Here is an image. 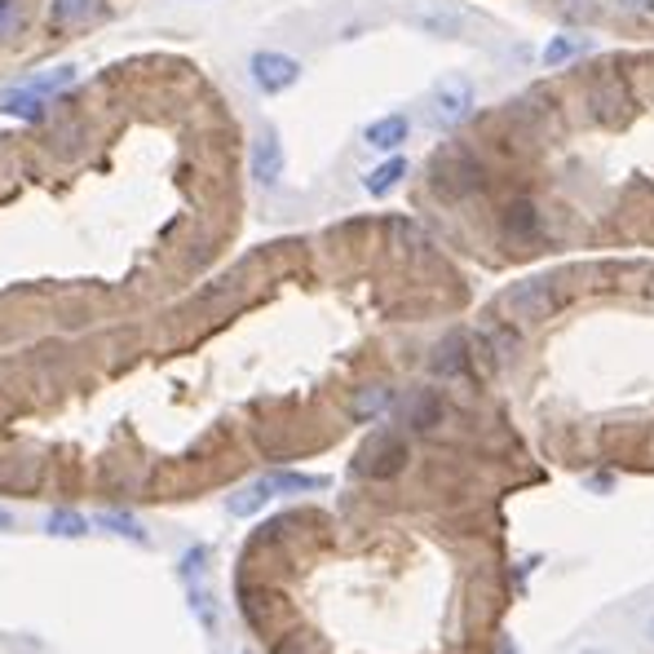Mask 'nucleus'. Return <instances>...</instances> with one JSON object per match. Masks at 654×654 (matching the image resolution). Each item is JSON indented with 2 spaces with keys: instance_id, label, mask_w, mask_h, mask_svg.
<instances>
[{
  "instance_id": "f257e3e1",
  "label": "nucleus",
  "mask_w": 654,
  "mask_h": 654,
  "mask_svg": "<svg viewBox=\"0 0 654 654\" xmlns=\"http://www.w3.org/2000/svg\"><path fill=\"white\" fill-rule=\"evenodd\" d=\"M72 85H76V67H53V72H45L36 80H23V85L0 93V115H14V120H32L36 124V120H45L49 102L62 89H72Z\"/></svg>"
},
{
  "instance_id": "f03ea898",
  "label": "nucleus",
  "mask_w": 654,
  "mask_h": 654,
  "mask_svg": "<svg viewBox=\"0 0 654 654\" xmlns=\"http://www.w3.org/2000/svg\"><path fill=\"white\" fill-rule=\"evenodd\" d=\"M562 305V288L553 275H536V279H521L504 292V310L521 323H536V318H549L553 310Z\"/></svg>"
},
{
  "instance_id": "7ed1b4c3",
  "label": "nucleus",
  "mask_w": 654,
  "mask_h": 654,
  "mask_svg": "<svg viewBox=\"0 0 654 654\" xmlns=\"http://www.w3.org/2000/svg\"><path fill=\"white\" fill-rule=\"evenodd\" d=\"M487 186V168L465 155V151H447L433 160V190L447 194V200H465V194L482 190Z\"/></svg>"
},
{
  "instance_id": "20e7f679",
  "label": "nucleus",
  "mask_w": 654,
  "mask_h": 654,
  "mask_svg": "<svg viewBox=\"0 0 654 654\" xmlns=\"http://www.w3.org/2000/svg\"><path fill=\"white\" fill-rule=\"evenodd\" d=\"M407 442L403 438H394V433H380V438H372L359 455H354V474L359 478H372V482H385V478H399L403 469H407Z\"/></svg>"
},
{
  "instance_id": "39448f33",
  "label": "nucleus",
  "mask_w": 654,
  "mask_h": 654,
  "mask_svg": "<svg viewBox=\"0 0 654 654\" xmlns=\"http://www.w3.org/2000/svg\"><path fill=\"white\" fill-rule=\"evenodd\" d=\"M469 111H474V85L461 80V76L442 80V85L433 89V98H429V124H433V128H455V124H465Z\"/></svg>"
},
{
  "instance_id": "423d86ee",
  "label": "nucleus",
  "mask_w": 654,
  "mask_h": 654,
  "mask_svg": "<svg viewBox=\"0 0 654 654\" xmlns=\"http://www.w3.org/2000/svg\"><path fill=\"white\" fill-rule=\"evenodd\" d=\"M248 72H252V85L261 93H284L301 80V62L288 58V53H275V49H261V53H252Z\"/></svg>"
},
{
  "instance_id": "0eeeda50",
  "label": "nucleus",
  "mask_w": 654,
  "mask_h": 654,
  "mask_svg": "<svg viewBox=\"0 0 654 654\" xmlns=\"http://www.w3.org/2000/svg\"><path fill=\"white\" fill-rule=\"evenodd\" d=\"M588 106H593V120H602V124H624L628 111H632L628 85H624L615 72L598 76L593 85H588Z\"/></svg>"
},
{
  "instance_id": "6e6552de",
  "label": "nucleus",
  "mask_w": 654,
  "mask_h": 654,
  "mask_svg": "<svg viewBox=\"0 0 654 654\" xmlns=\"http://www.w3.org/2000/svg\"><path fill=\"white\" fill-rule=\"evenodd\" d=\"M248 168H252V181H256V186H279V177H284V142H279V134H275L271 124L252 138Z\"/></svg>"
},
{
  "instance_id": "1a4fd4ad",
  "label": "nucleus",
  "mask_w": 654,
  "mask_h": 654,
  "mask_svg": "<svg viewBox=\"0 0 654 654\" xmlns=\"http://www.w3.org/2000/svg\"><path fill=\"white\" fill-rule=\"evenodd\" d=\"M407 18H412L420 32H429V36H461V32L469 27V14L455 10V5H442V0H429V5L412 10Z\"/></svg>"
},
{
  "instance_id": "9d476101",
  "label": "nucleus",
  "mask_w": 654,
  "mask_h": 654,
  "mask_svg": "<svg viewBox=\"0 0 654 654\" xmlns=\"http://www.w3.org/2000/svg\"><path fill=\"white\" fill-rule=\"evenodd\" d=\"M429 367H433L438 376H447V380H455V376H469V372H474V359H469V337H461V332L442 337V341L433 345V359H429Z\"/></svg>"
},
{
  "instance_id": "9b49d317",
  "label": "nucleus",
  "mask_w": 654,
  "mask_h": 654,
  "mask_svg": "<svg viewBox=\"0 0 654 654\" xmlns=\"http://www.w3.org/2000/svg\"><path fill=\"white\" fill-rule=\"evenodd\" d=\"M500 226H504V235H508L513 243H531V239H540V209H536L531 200H513V204L504 209Z\"/></svg>"
},
{
  "instance_id": "f8f14e48",
  "label": "nucleus",
  "mask_w": 654,
  "mask_h": 654,
  "mask_svg": "<svg viewBox=\"0 0 654 654\" xmlns=\"http://www.w3.org/2000/svg\"><path fill=\"white\" fill-rule=\"evenodd\" d=\"M407 134H412V120L407 115H385V120H372L363 128V142L376 147V151H399L407 142Z\"/></svg>"
},
{
  "instance_id": "ddd939ff",
  "label": "nucleus",
  "mask_w": 654,
  "mask_h": 654,
  "mask_svg": "<svg viewBox=\"0 0 654 654\" xmlns=\"http://www.w3.org/2000/svg\"><path fill=\"white\" fill-rule=\"evenodd\" d=\"M93 527H98V531H106V536H115V540H128V544H151V531L142 527V521H138L134 513H124V508H106V513H98V517H93Z\"/></svg>"
},
{
  "instance_id": "4468645a",
  "label": "nucleus",
  "mask_w": 654,
  "mask_h": 654,
  "mask_svg": "<svg viewBox=\"0 0 654 654\" xmlns=\"http://www.w3.org/2000/svg\"><path fill=\"white\" fill-rule=\"evenodd\" d=\"M442 412H447L442 394H433V389H416V394L407 399V407H403V420H407V429H433L442 420Z\"/></svg>"
},
{
  "instance_id": "2eb2a0df",
  "label": "nucleus",
  "mask_w": 654,
  "mask_h": 654,
  "mask_svg": "<svg viewBox=\"0 0 654 654\" xmlns=\"http://www.w3.org/2000/svg\"><path fill=\"white\" fill-rule=\"evenodd\" d=\"M275 500V487H271V478H256V482H248V487H239L230 500H226V508L235 513V517H252V513H261Z\"/></svg>"
},
{
  "instance_id": "dca6fc26",
  "label": "nucleus",
  "mask_w": 654,
  "mask_h": 654,
  "mask_svg": "<svg viewBox=\"0 0 654 654\" xmlns=\"http://www.w3.org/2000/svg\"><path fill=\"white\" fill-rule=\"evenodd\" d=\"M45 531H49L53 540H85V536L93 531V521H89L80 508H53V513L45 517Z\"/></svg>"
},
{
  "instance_id": "f3484780",
  "label": "nucleus",
  "mask_w": 654,
  "mask_h": 654,
  "mask_svg": "<svg viewBox=\"0 0 654 654\" xmlns=\"http://www.w3.org/2000/svg\"><path fill=\"white\" fill-rule=\"evenodd\" d=\"M186 583V602H190V611L200 615V624L209 628V632H217V602H213V593H209V575H190V579H181Z\"/></svg>"
},
{
  "instance_id": "a211bd4d",
  "label": "nucleus",
  "mask_w": 654,
  "mask_h": 654,
  "mask_svg": "<svg viewBox=\"0 0 654 654\" xmlns=\"http://www.w3.org/2000/svg\"><path fill=\"white\" fill-rule=\"evenodd\" d=\"M389 407H394V389H389V385H367V389H359V394H354L350 416L354 420H372V416H385Z\"/></svg>"
},
{
  "instance_id": "6ab92c4d",
  "label": "nucleus",
  "mask_w": 654,
  "mask_h": 654,
  "mask_svg": "<svg viewBox=\"0 0 654 654\" xmlns=\"http://www.w3.org/2000/svg\"><path fill=\"white\" fill-rule=\"evenodd\" d=\"M403 177H407V160H403V155H389L385 164H376V168L367 173L363 186H367V194H389Z\"/></svg>"
},
{
  "instance_id": "aec40b11",
  "label": "nucleus",
  "mask_w": 654,
  "mask_h": 654,
  "mask_svg": "<svg viewBox=\"0 0 654 654\" xmlns=\"http://www.w3.org/2000/svg\"><path fill=\"white\" fill-rule=\"evenodd\" d=\"M102 10V0H53V23L58 27H76V23H85V18H93Z\"/></svg>"
},
{
  "instance_id": "412c9836",
  "label": "nucleus",
  "mask_w": 654,
  "mask_h": 654,
  "mask_svg": "<svg viewBox=\"0 0 654 654\" xmlns=\"http://www.w3.org/2000/svg\"><path fill=\"white\" fill-rule=\"evenodd\" d=\"M275 495H301V491H323L327 478H310V474H271Z\"/></svg>"
},
{
  "instance_id": "4be33fe9",
  "label": "nucleus",
  "mask_w": 654,
  "mask_h": 654,
  "mask_svg": "<svg viewBox=\"0 0 654 654\" xmlns=\"http://www.w3.org/2000/svg\"><path fill=\"white\" fill-rule=\"evenodd\" d=\"M583 49H588L583 36H562V40H553V45L544 49V62H549V67H557V62H566V58H575V53H583Z\"/></svg>"
},
{
  "instance_id": "5701e85b",
  "label": "nucleus",
  "mask_w": 654,
  "mask_h": 654,
  "mask_svg": "<svg viewBox=\"0 0 654 654\" xmlns=\"http://www.w3.org/2000/svg\"><path fill=\"white\" fill-rule=\"evenodd\" d=\"M23 27V0H0V40H10Z\"/></svg>"
},
{
  "instance_id": "b1692460",
  "label": "nucleus",
  "mask_w": 654,
  "mask_h": 654,
  "mask_svg": "<svg viewBox=\"0 0 654 654\" xmlns=\"http://www.w3.org/2000/svg\"><path fill=\"white\" fill-rule=\"evenodd\" d=\"M619 5L632 14H654V0H619Z\"/></svg>"
},
{
  "instance_id": "393cba45",
  "label": "nucleus",
  "mask_w": 654,
  "mask_h": 654,
  "mask_svg": "<svg viewBox=\"0 0 654 654\" xmlns=\"http://www.w3.org/2000/svg\"><path fill=\"white\" fill-rule=\"evenodd\" d=\"M641 637H645V641H650V645H654V611H650V615H645V619H641Z\"/></svg>"
},
{
  "instance_id": "a878e982",
  "label": "nucleus",
  "mask_w": 654,
  "mask_h": 654,
  "mask_svg": "<svg viewBox=\"0 0 654 654\" xmlns=\"http://www.w3.org/2000/svg\"><path fill=\"white\" fill-rule=\"evenodd\" d=\"M10 527H14V513H10L5 504H0V531H10Z\"/></svg>"
},
{
  "instance_id": "bb28decb",
  "label": "nucleus",
  "mask_w": 654,
  "mask_h": 654,
  "mask_svg": "<svg viewBox=\"0 0 654 654\" xmlns=\"http://www.w3.org/2000/svg\"><path fill=\"white\" fill-rule=\"evenodd\" d=\"M575 654H602V650H575Z\"/></svg>"
}]
</instances>
